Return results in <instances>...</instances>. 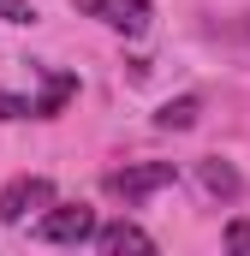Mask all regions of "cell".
<instances>
[{
    "label": "cell",
    "mask_w": 250,
    "mask_h": 256,
    "mask_svg": "<svg viewBox=\"0 0 250 256\" xmlns=\"http://www.w3.org/2000/svg\"><path fill=\"white\" fill-rule=\"evenodd\" d=\"M179 173H173V161H137V167H120V173H108V191L125 196V202H143V196L167 191Z\"/></svg>",
    "instance_id": "obj_3"
},
{
    "label": "cell",
    "mask_w": 250,
    "mask_h": 256,
    "mask_svg": "<svg viewBox=\"0 0 250 256\" xmlns=\"http://www.w3.org/2000/svg\"><path fill=\"white\" fill-rule=\"evenodd\" d=\"M36 238L42 244H96V208L84 202H54L36 214Z\"/></svg>",
    "instance_id": "obj_1"
},
{
    "label": "cell",
    "mask_w": 250,
    "mask_h": 256,
    "mask_svg": "<svg viewBox=\"0 0 250 256\" xmlns=\"http://www.w3.org/2000/svg\"><path fill=\"white\" fill-rule=\"evenodd\" d=\"M96 250H102V256H125V250L149 256V250H155V238H149L137 220H108V226H96Z\"/></svg>",
    "instance_id": "obj_5"
},
{
    "label": "cell",
    "mask_w": 250,
    "mask_h": 256,
    "mask_svg": "<svg viewBox=\"0 0 250 256\" xmlns=\"http://www.w3.org/2000/svg\"><path fill=\"white\" fill-rule=\"evenodd\" d=\"M226 250L250 256V220H226Z\"/></svg>",
    "instance_id": "obj_9"
},
{
    "label": "cell",
    "mask_w": 250,
    "mask_h": 256,
    "mask_svg": "<svg viewBox=\"0 0 250 256\" xmlns=\"http://www.w3.org/2000/svg\"><path fill=\"white\" fill-rule=\"evenodd\" d=\"M196 114H202V102H196V96H173V102H161L155 126H161V131H190V126H196Z\"/></svg>",
    "instance_id": "obj_8"
},
{
    "label": "cell",
    "mask_w": 250,
    "mask_h": 256,
    "mask_svg": "<svg viewBox=\"0 0 250 256\" xmlns=\"http://www.w3.org/2000/svg\"><path fill=\"white\" fill-rule=\"evenodd\" d=\"M42 208H54V179H42V173H24V179H12L0 191V220L6 226H18V220H30Z\"/></svg>",
    "instance_id": "obj_2"
},
{
    "label": "cell",
    "mask_w": 250,
    "mask_h": 256,
    "mask_svg": "<svg viewBox=\"0 0 250 256\" xmlns=\"http://www.w3.org/2000/svg\"><path fill=\"white\" fill-rule=\"evenodd\" d=\"M78 12H84V18H102V24L120 30V36H143V30L155 24V6H149V0H78Z\"/></svg>",
    "instance_id": "obj_4"
},
{
    "label": "cell",
    "mask_w": 250,
    "mask_h": 256,
    "mask_svg": "<svg viewBox=\"0 0 250 256\" xmlns=\"http://www.w3.org/2000/svg\"><path fill=\"white\" fill-rule=\"evenodd\" d=\"M72 96H78V78H72V72H54V78H48V90L36 96V120H54Z\"/></svg>",
    "instance_id": "obj_7"
},
{
    "label": "cell",
    "mask_w": 250,
    "mask_h": 256,
    "mask_svg": "<svg viewBox=\"0 0 250 256\" xmlns=\"http://www.w3.org/2000/svg\"><path fill=\"white\" fill-rule=\"evenodd\" d=\"M196 179H202V191L220 196V202H232V196L244 191V179H238V167L232 161H220V155H208V161H196Z\"/></svg>",
    "instance_id": "obj_6"
},
{
    "label": "cell",
    "mask_w": 250,
    "mask_h": 256,
    "mask_svg": "<svg viewBox=\"0 0 250 256\" xmlns=\"http://www.w3.org/2000/svg\"><path fill=\"white\" fill-rule=\"evenodd\" d=\"M0 18L6 24H36V6L30 0H0Z\"/></svg>",
    "instance_id": "obj_10"
}]
</instances>
